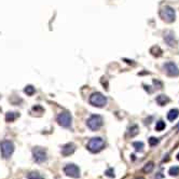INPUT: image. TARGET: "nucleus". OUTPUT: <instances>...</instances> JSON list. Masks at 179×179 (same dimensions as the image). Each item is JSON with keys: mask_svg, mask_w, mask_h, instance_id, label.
<instances>
[{"mask_svg": "<svg viewBox=\"0 0 179 179\" xmlns=\"http://www.w3.org/2000/svg\"><path fill=\"white\" fill-rule=\"evenodd\" d=\"M86 148L93 153H97V152H99L105 148V141L100 137H94V138L90 139Z\"/></svg>", "mask_w": 179, "mask_h": 179, "instance_id": "obj_1", "label": "nucleus"}, {"mask_svg": "<svg viewBox=\"0 0 179 179\" xmlns=\"http://www.w3.org/2000/svg\"><path fill=\"white\" fill-rule=\"evenodd\" d=\"M90 104L94 107L102 108L107 105V97L104 96L102 93L95 92L90 96Z\"/></svg>", "mask_w": 179, "mask_h": 179, "instance_id": "obj_2", "label": "nucleus"}, {"mask_svg": "<svg viewBox=\"0 0 179 179\" xmlns=\"http://www.w3.org/2000/svg\"><path fill=\"white\" fill-rule=\"evenodd\" d=\"M160 15L163 18V20H165L166 23H173L176 18V13H175V10L171 7H168V5H165L161 9L160 11Z\"/></svg>", "mask_w": 179, "mask_h": 179, "instance_id": "obj_3", "label": "nucleus"}, {"mask_svg": "<svg viewBox=\"0 0 179 179\" xmlns=\"http://www.w3.org/2000/svg\"><path fill=\"white\" fill-rule=\"evenodd\" d=\"M0 150L3 159H9L14 152V145L10 140H3L0 143Z\"/></svg>", "mask_w": 179, "mask_h": 179, "instance_id": "obj_4", "label": "nucleus"}, {"mask_svg": "<svg viewBox=\"0 0 179 179\" xmlns=\"http://www.w3.org/2000/svg\"><path fill=\"white\" fill-rule=\"evenodd\" d=\"M104 120L102 117L99 115H91L86 121V125L89 126V128H91L92 130H97L99 127H102Z\"/></svg>", "mask_w": 179, "mask_h": 179, "instance_id": "obj_5", "label": "nucleus"}, {"mask_svg": "<svg viewBox=\"0 0 179 179\" xmlns=\"http://www.w3.org/2000/svg\"><path fill=\"white\" fill-rule=\"evenodd\" d=\"M33 160H35L37 163H43V162H46V159H48L46 149L41 148V147H36V148L33 149Z\"/></svg>", "mask_w": 179, "mask_h": 179, "instance_id": "obj_6", "label": "nucleus"}, {"mask_svg": "<svg viewBox=\"0 0 179 179\" xmlns=\"http://www.w3.org/2000/svg\"><path fill=\"white\" fill-rule=\"evenodd\" d=\"M57 122L63 127H70L72 122L71 115L69 112H66V111L65 112H61L57 115Z\"/></svg>", "mask_w": 179, "mask_h": 179, "instance_id": "obj_7", "label": "nucleus"}, {"mask_svg": "<svg viewBox=\"0 0 179 179\" xmlns=\"http://www.w3.org/2000/svg\"><path fill=\"white\" fill-rule=\"evenodd\" d=\"M64 171L67 176L72 177V178H79L80 177V168L76 164H67L64 167Z\"/></svg>", "mask_w": 179, "mask_h": 179, "instance_id": "obj_8", "label": "nucleus"}, {"mask_svg": "<svg viewBox=\"0 0 179 179\" xmlns=\"http://www.w3.org/2000/svg\"><path fill=\"white\" fill-rule=\"evenodd\" d=\"M164 69L166 71V74L168 76H171V77H176L179 74V69L178 67L176 66L175 63L173 61H168L166 64H164Z\"/></svg>", "mask_w": 179, "mask_h": 179, "instance_id": "obj_9", "label": "nucleus"}, {"mask_svg": "<svg viewBox=\"0 0 179 179\" xmlns=\"http://www.w3.org/2000/svg\"><path fill=\"white\" fill-rule=\"evenodd\" d=\"M76 150V146H74L72 143H66L63 148H61V154L64 156H68L70 154H72Z\"/></svg>", "mask_w": 179, "mask_h": 179, "instance_id": "obj_10", "label": "nucleus"}, {"mask_svg": "<svg viewBox=\"0 0 179 179\" xmlns=\"http://www.w3.org/2000/svg\"><path fill=\"white\" fill-rule=\"evenodd\" d=\"M164 40H165V42H166L169 46H176V41H175L174 33H171V31H167V33H165Z\"/></svg>", "mask_w": 179, "mask_h": 179, "instance_id": "obj_11", "label": "nucleus"}, {"mask_svg": "<svg viewBox=\"0 0 179 179\" xmlns=\"http://www.w3.org/2000/svg\"><path fill=\"white\" fill-rule=\"evenodd\" d=\"M178 115H179L178 109H171V110H169L168 113H167V119H168L169 121H174L178 118Z\"/></svg>", "mask_w": 179, "mask_h": 179, "instance_id": "obj_12", "label": "nucleus"}, {"mask_svg": "<svg viewBox=\"0 0 179 179\" xmlns=\"http://www.w3.org/2000/svg\"><path fill=\"white\" fill-rule=\"evenodd\" d=\"M156 102L159 104L160 106H165L167 102H169V98L167 97L166 95H159L158 97H156Z\"/></svg>", "mask_w": 179, "mask_h": 179, "instance_id": "obj_13", "label": "nucleus"}, {"mask_svg": "<svg viewBox=\"0 0 179 179\" xmlns=\"http://www.w3.org/2000/svg\"><path fill=\"white\" fill-rule=\"evenodd\" d=\"M27 179H44L38 171H31L27 175Z\"/></svg>", "mask_w": 179, "mask_h": 179, "instance_id": "obj_14", "label": "nucleus"}, {"mask_svg": "<svg viewBox=\"0 0 179 179\" xmlns=\"http://www.w3.org/2000/svg\"><path fill=\"white\" fill-rule=\"evenodd\" d=\"M133 147L135 148L136 151L140 152V151L143 150V147H145V145H143V143H141V141H135V143H133Z\"/></svg>", "mask_w": 179, "mask_h": 179, "instance_id": "obj_15", "label": "nucleus"}, {"mask_svg": "<svg viewBox=\"0 0 179 179\" xmlns=\"http://www.w3.org/2000/svg\"><path fill=\"white\" fill-rule=\"evenodd\" d=\"M16 119V115L14 112H8L5 115V121L7 122H13Z\"/></svg>", "mask_w": 179, "mask_h": 179, "instance_id": "obj_16", "label": "nucleus"}, {"mask_svg": "<svg viewBox=\"0 0 179 179\" xmlns=\"http://www.w3.org/2000/svg\"><path fill=\"white\" fill-rule=\"evenodd\" d=\"M154 165L152 162H149V163H147L145 166H143V171H145V173H150V171H152V169H153Z\"/></svg>", "mask_w": 179, "mask_h": 179, "instance_id": "obj_17", "label": "nucleus"}, {"mask_svg": "<svg viewBox=\"0 0 179 179\" xmlns=\"http://www.w3.org/2000/svg\"><path fill=\"white\" fill-rule=\"evenodd\" d=\"M168 174L171 176H178L179 175V167L178 166H173L169 168L168 171Z\"/></svg>", "mask_w": 179, "mask_h": 179, "instance_id": "obj_18", "label": "nucleus"}, {"mask_svg": "<svg viewBox=\"0 0 179 179\" xmlns=\"http://www.w3.org/2000/svg\"><path fill=\"white\" fill-rule=\"evenodd\" d=\"M25 93L27 95H29V96H31V95L35 94V87L33 86V85H27V86L25 87Z\"/></svg>", "mask_w": 179, "mask_h": 179, "instance_id": "obj_19", "label": "nucleus"}, {"mask_svg": "<svg viewBox=\"0 0 179 179\" xmlns=\"http://www.w3.org/2000/svg\"><path fill=\"white\" fill-rule=\"evenodd\" d=\"M138 130H139L138 126H137V125H133L132 127L130 128V137H133V136L137 135V134H138Z\"/></svg>", "mask_w": 179, "mask_h": 179, "instance_id": "obj_20", "label": "nucleus"}, {"mask_svg": "<svg viewBox=\"0 0 179 179\" xmlns=\"http://www.w3.org/2000/svg\"><path fill=\"white\" fill-rule=\"evenodd\" d=\"M151 53L153 54L154 56H160L162 54V50L160 49L159 46H153V48L151 49Z\"/></svg>", "mask_w": 179, "mask_h": 179, "instance_id": "obj_21", "label": "nucleus"}, {"mask_svg": "<svg viewBox=\"0 0 179 179\" xmlns=\"http://www.w3.org/2000/svg\"><path fill=\"white\" fill-rule=\"evenodd\" d=\"M165 122L164 121H162V120H160V121H158L156 122V125H155V130H163L164 128H165Z\"/></svg>", "mask_w": 179, "mask_h": 179, "instance_id": "obj_22", "label": "nucleus"}, {"mask_svg": "<svg viewBox=\"0 0 179 179\" xmlns=\"http://www.w3.org/2000/svg\"><path fill=\"white\" fill-rule=\"evenodd\" d=\"M149 143H150V146H155L159 143V139L155 138V137H150L149 138Z\"/></svg>", "mask_w": 179, "mask_h": 179, "instance_id": "obj_23", "label": "nucleus"}, {"mask_svg": "<svg viewBox=\"0 0 179 179\" xmlns=\"http://www.w3.org/2000/svg\"><path fill=\"white\" fill-rule=\"evenodd\" d=\"M105 174H106V176L110 177V178H113V177H115V171H113V168H108Z\"/></svg>", "mask_w": 179, "mask_h": 179, "instance_id": "obj_24", "label": "nucleus"}, {"mask_svg": "<svg viewBox=\"0 0 179 179\" xmlns=\"http://www.w3.org/2000/svg\"><path fill=\"white\" fill-rule=\"evenodd\" d=\"M177 160H178V161H179V153L177 154Z\"/></svg>", "mask_w": 179, "mask_h": 179, "instance_id": "obj_25", "label": "nucleus"}, {"mask_svg": "<svg viewBox=\"0 0 179 179\" xmlns=\"http://www.w3.org/2000/svg\"><path fill=\"white\" fill-rule=\"evenodd\" d=\"M136 179H145V178H143V177H139V178H136Z\"/></svg>", "mask_w": 179, "mask_h": 179, "instance_id": "obj_26", "label": "nucleus"}, {"mask_svg": "<svg viewBox=\"0 0 179 179\" xmlns=\"http://www.w3.org/2000/svg\"><path fill=\"white\" fill-rule=\"evenodd\" d=\"M177 128H178V130H179V123H178V124H177Z\"/></svg>", "mask_w": 179, "mask_h": 179, "instance_id": "obj_27", "label": "nucleus"}]
</instances>
